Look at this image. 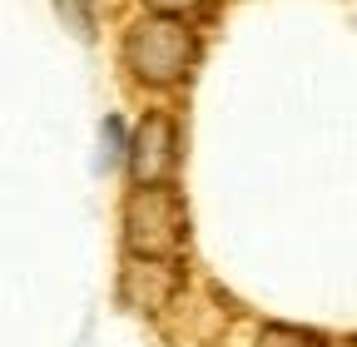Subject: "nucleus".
<instances>
[{
    "label": "nucleus",
    "mask_w": 357,
    "mask_h": 347,
    "mask_svg": "<svg viewBox=\"0 0 357 347\" xmlns=\"http://www.w3.org/2000/svg\"><path fill=\"white\" fill-rule=\"evenodd\" d=\"M149 10H159V15H184V10H194L199 0H144Z\"/></svg>",
    "instance_id": "nucleus-6"
},
{
    "label": "nucleus",
    "mask_w": 357,
    "mask_h": 347,
    "mask_svg": "<svg viewBox=\"0 0 357 347\" xmlns=\"http://www.w3.org/2000/svg\"><path fill=\"white\" fill-rule=\"evenodd\" d=\"M258 347H323V337L303 332V327H288V323H268L258 332Z\"/></svg>",
    "instance_id": "nucleus-5"
},
{
    "label": "nucleus",
    "mask_w": 357,
    "mask_h": 347,
    "mask_svg": "<svg viewBox=\"0 0 357 347\" xmlns=\"http://www.w3.org/2000/svg\"><path fill=\"white\" fill-rule=\"evenodd\" d=\"M119 293H124V302H134V308H164L169 293H174V273H169V263H159V258H134V268L124 273Z\"/></svg>",
    "instance_id": "nucleus-4"
},
{
    "label": "nucleus",
    "mask_w": 357,
    "mask_h": 347,
    "mask_svg": "<svg viewBox=\"0 0 357 347\" xmlns=\"http://www.w3.org/2000/svg\"><path fill=\"white\" fill-rule=\"evenodd\" d=\"M178 169V129L164 114H149L139 129H134L129 144V174L134 184H169Z\"/></svg>",
    "instance_id": "nucleus-3"
},
{
    "label": "nucleus",
    "mask_w": 357,
    "mask_h": 347,
    "mask_svg": "<svg viewBox=\"0 0 357 347\" xmlns=\"http://www.w3.org/2000/svg\"><path fill=\"white\" fill-rule=\"evenodd\" d=\"M189 238V208L184 194L169 184H139L124 203V248L129 258H159L174 263Z\"/></svg>",
    "instance_id": "nucleus-1"
},
{
    "label": "nucleus",
    "mask_w": 357,
    "mask_h": 347,
    "mask_svg": "<svg viewBox=\"0 0 357 347\" xmlns=\"http://www.w3.org/2000/svg\"><path fill=\"white\" fill-rule=\"evenodd\" d=\"M194 30H184L178 15H149L124 35V65L139 75L144 84H174L184 79L194 65Z\"/></svg>",
    "instance_id": "nucleus-2"
}]
</instances>
